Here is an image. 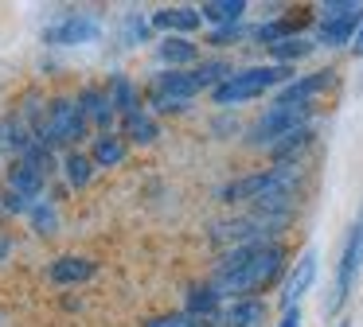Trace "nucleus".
Instances as JSON below:
<instances>
[{
    "label": "nucleus",
    "mask_w": 363,
    "mask_h": 327,
    "mask_svg": "<svg viewBox=\"0 0 363 327\" xmlns=\"http://www.w3.org/2000/svg\"><path fill=\"white\" fill-rule=\"evenodd\" d=\"M203 59L196 39H184V35H160L157 39V62L160 70H188Z\"/></svg>",
    "instance_id": "f3484780"
},
{
    "label": "nucleus",
    "mask_w": 363,
    "mask_h": 327,
    "mask_svg": "<svg viewBox=\"0 0 363 327\" xmlns=\"http://www.w3.org/2000/svg\"><path fill=\"white\" fill-rule=\"evenodd\" d=\"M352 54H359V59H363V28L355 31V39H352Z\"/></svg>",
    "instance_id": "7c9ffc66"
},
{
    "label": "nucleus",
    "mask_w": 363,
    "mask_h": 327,
    "mask_svg": "<svg viewBox=\"0 0 363 327\" xmlns=\"http://www.w3.org/2000/svg\"><path fill=\"white\" fill-rule=\"evenodd\" d=\"M340 82V74L332 67H320V70H308V74H297L285 90L274 93V101H289V105H316V98L332 90Z\"/></svg>",
    "instance_id": "f8f14e48"
},
{
    "label": "nucleus",
    "mask_w": 363,
    "mask_h": 327,
    "mask_svg": "<svg viewBox=\"0 0 363 327\" xmlns=\"http://www.w3.org/2000/svg\"><path fill=\"white\" fill-rule=\"evenodd\" d=\"M305 323V308H281V316L274 319V327H301Z\"/></svg>",
    "instance_id": "c85d7f7f"
},
{
    "label": "nucleus",
    "mask_w": 363,
    "mask_h": 327,
    "mask_svg": "<svg viewBox=\"0 0 363 327\" xmlns=\"http://www.w3.org/2000/svg\"><path fill=\"white\" fill-rule=\"evenodd\" d=\"M118 132L129 140V148H152L160 137H164V129H160V117L149 113V105L137 109V113H129V117H121Z\"/></svg>",
    "instance_id": "a211bd4d"
},
{
    "label": "nucleus",
    "mask_w": 363,
    "mask_h": 327,
    "mask_svg": "<svg viewBox=\"0 0 363 327\" xmlns=\"http://www.w3.org/2000/svg\"><path fill=\"white\" fill-rule=\"evenodd\" d=\"M86 152H90V160H94L98 171H102V168H121V164L129 160V140L121 137L118 129H113V132H94Z\"/></svg>",
    "instance_id": "6ab92c4d"
},
{
    "label": "nucleus",
    "mask_w": 363,
    "mask_h": 327,
    "mask_svg": "<svg viewBox=\"0 0 363 327\" xmlns=\"http://www.w3.org/2000/svg\"><path fill=\"white\" fill-rule=\"evenodd\" d=\"M74 101H79L82 117H86V125H90V132H113L121 125V117H118V109H113V98H110L106 86H98V82L79 86Z\"/></svg>",
    "instance_id": "9d476101"
},
{
    "label": "nucleus",
    "mask_w": 363,
    "mask_h": 327,
    "mask_svg": "<svg viewBox=\"0 0 363 327\" xmlns=\"http://www.w3.org/2000/svg\"><path fill=\"white\" fill-rule=\"evenodd\" d=\"M48 179L51 176H43L35 164L9 160L4 164V176H0V187L9 195H16V199H24V202H40V199H48Z\"/></svg>",
    "instance_id": "9b49d317"
},
{
    "label": "nucleus",
    "mask_w": 363,
    "mask_h": 327,
    "mask_svg": "<svg viewBox=\"0 0 363 327\" xmlns=\"http://www.w3.org/2000/svg\"><path fill=\"white\" fill-rule=\"evenodd\" d=\"M59 176L67 179V187H71V191H86V187L94 183L98 168H94V160H90L86 148H71V152L59 156Z\"/></svg>",
    "instance_id": "aec40b11"
},
{
    "label": "nucleus",
    "mask_w": 363,
    "mask_h": 327,
    "mask_svg": "<svg viewBox=\"0 0 363 327\" xmlns=\"http://www.w3.org/2000/svg\"><path fill=\"white\" fill-rule=\"evenodd\" d=\"M269 323V304L266 296H242V300H227L215 319V327H266Z\"/></svg>",
    "instance_id": "2eb2a0df"
},
{
    "label": "nucleus",
    "mask_w": 363,
    "mask_h": 327,
    "mask_svg": "<svg viewBox=\"0 0 363 327\" xmlns=\"http://www.w3.org/2000/svg\"><path fill=\"white\" fill-rule=\"evenodd\" d=\"M316 51L313 35H293V39H281V43L266 47V62H277V67H297L301 59Z\"/></svg>",
    "instance_id": "5701e85b"
},
{
    "label": "nucleus",
    "mask_w": 363,
    "mask_h": 327,
    "mask_svg": "<svg viewBox=\"0 0 363 327\" xmlns=\"http://www.w3.org/2000/svg\"><path fill=\"white\" fill-rule=\"evenodd\" d=\"M28 226H32L35 230V238H55L59 234V222H63V218H59V202L51 199H40V202H32V207H28Z\"/></svg>",
    "instance_id": "b1692460"
},
{
    "label": "nucleus",
    "mask_w": 363,
    "mask_h": 327,
    "mask_svg": "<svg viewBox=\"0 0 363 327\" xmlns=\"http://www.w3.org/2000/svg\"><path fill=\"white\" fill-rule=\"evenodd\" d=\"M106 90H110V98H113L118 117H129V113H137V109H145V90L129 74H110L106 78Z\"/></svg>",
    "instance_id": "4be33fe9"
},
{
    "label": "nucleus",
    "mask_w": 363,
    "mask_h": 327,
    "mask_svg": "<svg viewBox=\"0 0 363 327\" xmlns=\"http://www.w3.org/2000/svg\"><path fill=\"white\" fill-rule=\"evenodd\" d=\"M141 327H215V323H203V319L188 316V311H160V316H149L141 319Z\"/></svg>",
    "instance_id": "bb28decb"
},
{
    "label": "nucleus",
    "mask_w": 363,
    "mask_h": 327,
    "mask_svg": "<svg viewBox=\"0 0 363 327\" xmlns=\"http://www.w3.org/2000/svg\"><path fill=\"white\" fill-rule=\"evenodd\" d=\"M316 272H320V249L305 246V249H301V257L289 265L281 288H277V304H281V308H301L305 292L316 285Z\"/></svg>",
    "instance_id": "1a4fd4ad"
},
{
    "label": "nucleus",
    "mask_w": 363,
    "mask_h": 327,
    "mask_svg": "<svg viewBox=\"0 0 363 327\" xmlns=\"http://www.w3.org/2000/svg\"><path fill=\"white\" fill-rule=\"evenodd\" d=\"M35 132H40L43 144L63 156V152H71V148H82V140L90 137V125H86V117H82L74 93H55V98H48V113H43V121Z\"/></svg>",
    "instance_id": "20e7f679"
},
{
    "label": "nucleus",
    "mask_w": 363,
    "mask_h": 327,
    "mask_svg": "<svg viewBox=\"0 0 363 327\" xmlns=\"http://www.w3.org/2000/svg\"><path fill=\"white\" fill-rule=\"evenodd\" d=\"M293 78H297L293 67H277V62H246V67H235V74H230L223 86L211 90V105L235 113V109L266 98V93L285 90Z\"/></svg>",
    "instance_id": "f03ea898"
},
{
    "label": "nucleus",
    "mask_w": 363,
    "mask_h": 327,
    "mask_svg": "<svg viewBox=\"0 0 363 327\" xmlns=\"http://www.w3.org/2000/svg\"><path fill=\"white\" fill-rule=\"evenodd\" d=\"M121 35H125V47H141L152 39V20L141 12H125V20H121Z\"/></svg>",
    "instance_id": "a878e982"
},
{
    "label": "nucleus",
    "mask_w": 363,
    "mask_h": 327,
    "mask_svg": "<svg viewBox=\"0 0 363 327\" xmlns=\"http://www.w3.org/2000/svg\"><path fill=\"white\" fill-rule=\"evenodd\" d=\"M223 304H227V296H223L207 277L196 280V285H188V292H184V311L196 316V319H203V323H215V319H219Z\"/></svg>",
    "instance_id": "dca6fc26"
},
{
    "label": "nucleus",
    "mask_w": 363,
    "mask_h": 327,
    "mask_svg": "<svg viewBox=\"0 0 363 327\" xmlns=\"http://www.w3.org/2000/svg\"><path fill=\"white\" fill-rule=\"evenodd\" d=\"M94 277H98V261L86 253H59L55 261L48 265V280L55 288H79Z\"/></svg>",
    "instance_id": "4468645a"
},
{
    "label": "nucleus",
    "mask_w": 363,
    "mask_h": 327,
    "mask_svg": "<svg viewBox=\"0 0 363 327\" xmlns=\"http://www.w3.org/2000/svg\"><path fill=\"white\" fill-rule=\"evenodd\" d=\"M250 35H254V23H235V28H215V31H207L203 43L211 47V51H227V47L250 43Z\"/></svg>",
    "instance_id": "393cba45"
},
{
    "label": "nucleus",
    "mask_w": 363,
    "mask_h": 327,
    "mask_svg": "<svg viewBox=\"0 0 363 327\" xmlns=\"http://www.w3.org/2000/svg\"><path fill=\"white\" fill-rule=\"evenodd\" d=\"M9 253H12V234L0 230V261H9Z\"/></svg>",
    "instance_id": "c756f323"
},
{
    "label": "nucleus",
    "mask_w": 363,
    "mask_h": 327,
    "mask_svg": "<svg viewBox=\"0 0 363 327\" xmlns=\"http://www.w3.org/2000/svg\"><path fill=\"white\" fill-rule=\"evenodd\" d=\"M289 246L285 241H258V246H238L227 249L211 261V280L227 300H242V296H266L269 288H281L285 272H289Z\"/></svg>",
    "instance_id": "f257e3e1"
},
{
    "label": "nucleus",
    "mask_w": 363,
    "mask_h": 327,
    "mask_svg": "<svg viewBox=\"0 0 363 327\" xmlns=\"http://www.w3.org/2000/svg\"><path fill=\"white\" fill-rule=\"evenodd\" d=\"M98 35H102V20L94 12H59L43 28V43L48 47H82V43H94Z\"/></svg>",
    "instance_id": "0eeeda50"
},
{
    "label": "nucleus",
    "mask_w": 363,
    "mask_h": 327,
    "mask_svg": "<svg viewBox=\"0 0 363 327\" xmlns=\"http://www.w3.org/2000/svg\"><path fill=\"white\" fill-rule=\"evenodd\" d=\"M359 269H363V207L355 214V222L347 226L344 234V246H340V257H336V277H332V296L324 304L328 316H340L344 304L352 300L355 292V280H359Z\"/></svg>",
    "instance_id": "423d86ee"
},
{
    "label": "nucleus",
    "mask_w": 363,
    "mask_h": 327,
    "mask_svg": "<svg viewBox=\"0 0 363 327\" xmlns=\"http://www.w3.org/2000/svg\"><path fill=\"white\" fill-rule=\"evenodd\" d=\"M316 125V105H289V101H269L254 121H246V132H242V144L250 152H262L269 156L285 137H293L297 129H308Z\"/></svg>",
    "instance_id": "7ed1b4c3"
},
{
    "label": "nucleus",
    "mask_w": 363,
    "mask_h": 327,
    "mask_svg": "<svg viewBox=\"0 0 363 327\" xmlns=\"http://www.w3.org/2000/svg\"><path fill=\"white\" fill-rule=\"evenodd\" d=\"M149 20H152V31L184 35V39H196V31L207 28L203 16H199V4H168V8H157Z\"/></svg>",
    "instance_id": "ddd939ff"
},
{
    "label": "nucleus",
    "mask_w": 363,
    "mask_h": 327,
    "mask_svg": "<svg viewBox=\"0 0 363 327\" xmlns=\"http://www.w3.org/2000/svg\"><path fill=\"white\" fill-rule=\"evenodd\" d=\"M313 20H316V12H313V8H281V16H266V20H258V23H254L250 43L266 51V47L281 43V39L305 35V28H308Z\"/></svg>",
    "instance_id": "6e6552de"
},
{
    "label": "nucleus",
    "mask_w": 363,
    "mask_h": 327,
    "mask_svg": "<svg viewBox=\"0 0 363 327\" xmlns=\"http://www.w3.org/2000/svg\"><path fill=\"white\" fill-rule=\"evenodd\" d=\"M336 327H352V319H336Z\"/></svg>",
    "instance_id": "473e14b6"
},
{
    "label": "nucleus",
    "mask_w": 363,
    "mask_h": 327,
    "mask_svg": "<svg viewBox=\"0 0 363 327\" xmlns=\"http://www.w3.org/2000/svg\"><path fill=\"white\" fill-rule=\"evenodd\" d=\"M246 12H250V4H246V0H207V4H199V16H203L207 31L246 23Z\"/></svg>",
    "instance_id": "412c9836"
},
{
    "label": "nucleus",
    "mask_w": 363,
    "mask_h": 327,
    "mask_svg": "<svg viewBox=\"0 0 363 327\" xmlns=\"http://www.w3.org/2000/svg\"><path fill=\"white\" fill-rule=\"evenodd\" d=\"M0 218H4V187H0Z\"/></svg>",
    "instance_id": "2f4dec72"
},
{
    "label": "nucleus",
    "mask_w": 363,
    "mask_h": 327,
    "mask_svg": "<svg viewBox=\"0 0 363 327\" xmlns=\"http://www.w3.org/2000/svg\"><path fill=\"white\" fill-rule=\"evenodd\" d=\"M313 43L324 51H340V47H352L355 31L363 28V4L359 0H328V4L313 8Z\"/></svg>",
    "instance_id": "39448f33"
},
{
    "label": "nucleus",
    "mask_w": 363,
    "mask_h": 327,
    "mask_svg": "<svg viewBox=\"0 0 363 327\" xmlns=\"http://www.w3.org/2000/svg\"><path fill=\"white\" fill-rule=\"evenodd\" d=\"M207 129L215 132V140H230V137H238L242 140V132H246V125L238 121L235 113H227V109H219V113L211 117V125H207Z\"/></svg>",
    "instance_id": "cd10ccee"
}]
</instances>
